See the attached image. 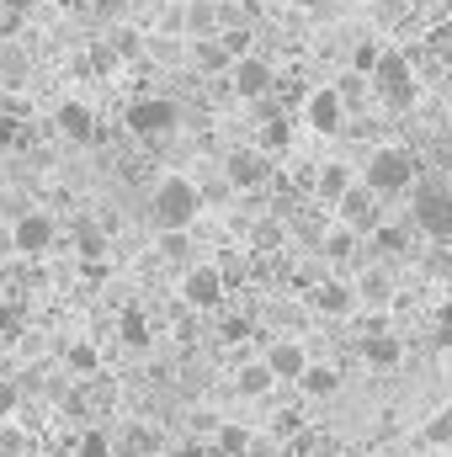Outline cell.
Segmentation results:
<instances>
[{
  "instance_id": "cell-1",
  "label": "cell",
  "mask_w": 452,
  "mask_h": 457,
  "mask_svg": "<svg viewBox=\"0 0 452 457\" xmlns=\"http://www.w3.org/2000/svg\"><path fill=\"white\" fill-rule=\"evenodd\" d=\"M415 176H421V160H415L410 149H394V144H383V149L367 160V176H362V187H367L372 197H399V192H410V187H415Z\"/></svg>"
},
{
  "instance_id": "cell-2",
  "label": "cell",
  "mask_w": 452,
  "mask_h": 457,
  "mask_svg": "<svg viewBox=\"0 0 452 457\" xmlns=\"http://www.w3.org/2000/svg\"><path fill=\"white\" fill-rule=\"evenodd\" d=\"M372 91H378V102L383 107H394V112H405V107H415V75H410V54H399V48H389V54H372Z\"/></svg>"
},
{
  "instance_id": "cell-3",
  "label": "cell",
  "mask_w": 452,
  "mask_h": 457,
  "mask_svg": "<svg viewBox=\"0 0 452 457\" xmlns=\"http://www.w3.org/2000/svg\"><path fill=\"white\" fill-rule=\"evenodd\" d=\"M203 208V192L187 181V176H165L155 187V224L160 228H187Z\"/></svg>"
},
{
  "instance_id": "cell-4",
  "label": "cell",
  "mask_w": 452,
  "mask_h": 457,
  "mask_svg": "<svg viewBox=\"0 0 452 457\" xmlns=\"http://www.w3.org/2000/svg\"><path fill=\"white\" fill-rule=\"evenodd\" d=\"M410 213H415V228H426L431 239H448L452 234V192L442 181H421V176H415Z\"/></svg>"
},
{
  "instance_id": "cell-5",
  "label": "cell",
  "mask_w": 452,
  "mask_h": 457,
  "mask_svg": "<svg viewBox=\"0 0 452 457\" xmlns=\"http://www.w3.org/2000/svg\"><path fill=\"white\" fill-rule=\"evenodd\" d=\"M176 102L171 96H138V102H128V133H138V138H160V133H171L176 128Z\"/></svg>"
},
{
  "instance_id": "cell-6",
  "label": "cell",
  "mask_w": 452,
  "mask_h": 457,
  "mask_svg": "<svg viewBox=\"0 0 452 457\" xmlns=\"http://www.w3.org/2000/svg\"><path fill=\"white\" fill-rule=\"evenodd\" d=\"M229 187H239V192H255V187H266L272 181V160L261 154V149H234L224 165Z\"/></svg>"
},
{
  "instance_id": "cell-7",
  "label": "cell",
  "mask_w": 452,
  "mask_h": 457,
  "mask_svg": "<svg viewBox=\"0 0 452 457\" xmlns=\"http://www.w3.org/2000/svg\"><path fill=\"white\" fill-rule=\"evenodd\" d=\"M272 86H277V75H272L266 59H255V54H239V59H234V91H239V102H255V96H266Z\"/></svg>"
},
{
  "instance_id": "cell-8",
  "label": "cell",
  "mask_w": 452,
  "mask_h": 457,
  "mask_svg": "<svg viewBox=\"0 0 452 457\" xmlns=\"http://www.w3.org/2000/svg\"><path fill=\"white\" fill-rule=\"evenodd\" d=\"M181 298H187L192 309H219V303H224V277H219L213 266H192V271L181 277Z\"/></svg>"
},
{
  "instance_id": "cell-9",
  "label": "cell",
  "mask_w": 452,
  "mask_h": 457,
  "mask_svg": "<svg viewBox=\"0 0 452 457\" xmlns=\"http://www.w3.org/2000/svg\"><path fill=\"white\" fill-rule=\"evenodd\" d=\"M336 208H340V219H346V228H356V234H367V228L378 224V197L356 181V187H346L336 197Z\"/></svg>"
},
{
  "instance_id": "cell-10",
  "label": "cell",
  "mask_w": 452,
  "mask_h": 457,
  "mask_svg": "<svg viewBox=\"0 0 452 457\" xmlns=\"http://www.w3.org/2000/svg\"><path fill=\"white\" fill-rule=\"evenodd\" d=\"M48 245H54V219H48V213H21V219L11 224V250L38 255V250H48Z\"/></svg>"
},
{
  "instance_id": "cell-11",
  "label": "cell",
  "mask_w": 452,
  "mask_h": 457,
  "mask_svg": "<svg viewBox=\"0 0 452 457\" xmlns=\"http://www.w3.org/2000/svg\"><path fill=\"white\" fill-rule=\"evenodd\" d=\"M59 133H64L70 144H91V138H96L91 107H86V102H64V107H59Z\"/></svg>"
},
{
  "instance_id": "cell-12",
  "label": "cell",
  "mask_w": 452,
  "mask_h": 457,
  "mask_svg": "<svg viewBox=\"0 0 452 457\" xmlns=\"http://www.w3.org/2000/svg\"><path fill=\"white\" fill-rule=\"evenodd\" d=\"M304 112H309V128H314V133H336L340 117H346V107H340L336 91H314V96L304 102Z\"/></svg>"
},
{
  "instance_id": "cell-13",
  "label": "cell",
  "mask_w": 452,
  "mask_h": 457,
  "mask_svg": "<svg viewBox=\"0 0 452 457\" xmlns=\"http://www.w3.org/2000/svg\"><path fill=\"white\" fill-rule=\"evenodd\" d=\"M261 361L272 367V378H277V383H282V378L293 383V378L304 372V361H309V356H304V345H298V341H277L266 356H261Z\"/></svg>"
},
{
  "instance_id": "cell-14",
  "label": "cell",
  "mask_w": 452,
  "mask_h": 457,
  "mask_svg": "<svg viewBox=\"0 0 452 457\" xmlns=\"http://www.w3.org/2000/svg\"><path fill=\"white\" fill-rule=\"evenodd\" d=\"M27 70H32V59H27V48H16L11 37H0V86H5V91H16V86H27Z\"/></svg>"
},
{
  "instance_id": "cell-15",
  "label": "cell",
  "mask_w": 452,
  "mask_h": 457,
  "mask_svg": "<svg viewBox=\"0 0 452 457\" xmlns=\"http://www.w3.org/2000/svg\"><path fill=\"white\" fill-rule=\"evenodd\" d=\"M272 383H277V378H272V367H266V361H239V372H234V388H239L245 399H266V394H272Z\"/></svg>"
},
{
  "instance_id": "cell-16",
  "label": "cell",
  "mask_w": 452,
  "mask_h": 457,
  "mask_svg": "<svg viewBox=\"0 0 452 457\" xmlns=\"http://www.w3.org/2000/svg\"><path fill=\"white\" fill-rule=\"evenodd\" d=\"M399 356H405V345L394 341L389 330L362 336V361H367V367H399Z\"/></svg>"
},
{
  "instance_id": "cell-17",
  "label": "cell",
  "mask_w": 452,
  "mask_h": 457,
  "mask_svg": "<svg viewBox=\"0 0 452 457\" xmlns=\"http://www.w3.org/2000/svg\"><path fill=\"white\" fill-rule=\"evenodd\" d=\"M187 59H192L203 75H224L229 64H234L224 54V43H213V37H192V54H187Z\"/></svg>"
},
{
  "instance_id": "cell-18",
  "label": "cell",
  "mask_w": 452,
  "mask_h": 457,
  "mask_svg": "<svg viewBox=\"0 0 452 457\" xmlns=\"http://www.w3.org/2000/svg\"><path fill=\"white\" fill-rule=\"evenodd\" d=\"M351 298H356V293H351L346 282H320V287H314V309H320V314H331V320L351 314Z\"/></svg>"
},
{
  "instance_id": "cell-19",
  "label": "cell",
  "mask_w": 452,
  "mask_h": 457,
  "mask_svg": "<svg viewBox=\"0 0 452 457\" xmlns=\"http://www.w3.org/2000/svg\"><path fill=\"white\" fill-rule=\"evenodd\" d=\"M155 453H160V431H149V426H128L122 442H117V457H155Z\"/></svg>"
},
{
  "instance_id": "cell-20",
  "label": "cell",
  "mask_w": 452,
  "mask_h": 457,
  "mask_svg": "<svg viewBox=\"0 0 452 457\" xmlns=\"http://www.w3.org/2000/svg\"><path fill=\"white\" fill-rule=\"evenodd\" d=\"M293 383H304V394L325 399V394H336V388H340V372H336V367H309V361H304V372H298Z\"/></svg>"
},
{
  "instance_id": "cell-21",
  "label": "cell",
  "mask_w": 452,
  "mask_h": 457,
  "mask_svg": "<svg viewBox=\"0 0 452 457\" xmlns=\"http://www.w3.org/2000/svg\"><path fill=\"white\" fill-rule=\"evenodd\" d=\"M107 239H113V234H107L102 224H91V219H80V224H75V250H80L86 261L107 255Z\"/></svg>"
},
{
  "instance_id": "cell-22",
  "label": "cell",
  "mask_w": 452,
  "mask_h": 457,
  "mask_svg": "<svg viewBox=\"0 0 452 457\" xmlns=\"http://www.w3.org/2000/svg\"><path fill=\"white\" fill-rule=\"evenodd\" d=\"M64 367H70L75 378H96V367H102V356H96V345L75 341L70 351H64Z\"/></svg>"
},
{
  "instance_id": "cell-23",
  "label": "cell",
  "mask_w": 452,
  "mask_h": 457,
  "mask_svg": "<svg viewBox=\"0 0 452 457\" xmlns=\"http://www.w3.org/2000/svg\"><path fill=\"white\" fill-rule=\"evenodd\" d=\"M160 255H165V261H192V239H187V228H165V234H160Z\"/></svg>"
},
{
  "instance_id": "cell-24",
  "label": "cell",
  "mask_w": 452,
  "mask_h": 457,
  "mask_svg": "<svg viewBox=\"0 0 452 457\" xmlns=\"http://www.w3.org/2000/svg\"><path fill=\"white\" fill-rule=\"evenodd\" d=\"M378 250H410V224H372Z\"/></svg>"
},
{
  "instance_id": "cell-25",
  "label": "cell",
  "mask_w": 452,
  "mask_h": 457,
  "mask_svg": "<svg viewBox=\"0 0 452 457\" xmlns=\"http://www.w3.org/2000/svg\"><path fill=\"white\" fill-rule=\"evenodd\" d=\"M346 187H351V170H346V165H325V170H320V192H325L331 203H336Z\"/></svg>"
},
{
  "instance_id": "cell-26",
  "label": "cell",
  "mask_w": 452,
  "mask_h": 457,
  "mask_svg": "<svg viewBox=\"0 0 452 457\" xmlns=\"http://www.w3.org/2000/svg\"><path fill=\"white\" fill-rule=\"evenodd\" d=\"M336 96H340V107H362V96H367V75L356 70V75H346L336 86Z\"/></svg>"
},
{
  "instance_id": "cell-27",
  "label": "cell",
  "mask_w": 452,
  "mask_h": 457,
  "mask_svg": "<svg viewBox=\"0 0 452 457\" xmlns=\"http://www.w3.org/2000/svg\"><path fill=\"white\" fill-rule=\"evenodd\" d=\"M219 447H224V457H245L250 453V431H239V426H219Z\"/></svg>"
},
{
  "instance_id": "cell-28",
  "label": "cell",
  "mask_w": 452,
  "mask_h": 457,
  "mask_svg": "<svg viewBox=\"0 0 452 457\" xmlns=\"http://www.w3.org/2000/svg\"><path fill=\"white\" fill-rule=\"evenodd\" d=\"M113 54L117 59H138V54H144V37H138L133 27H117L113 32Z\"/></svg>"
},
{
  "instance_id": "cell-29",
  "label": "cell",
  "mask_w": 452,
  "mask_h": 457,
  "mask_svg": "<svg viewBox=\"0 0 452 457\" xmlns=\"http://www.w3.org/2000/svg\"><path fill=\"white\" fill-rule=\"evenodd\" d=\"M117 330H122V341H128V345H144V341H149V325H144V314H138V309H128Z\"/></svg>"
},
{
  "instance_id": "cell-30",
  "label": "cell",
  "mask_w": 452,
  "mask_h": 457,
  "mask_svg": "<svg viewBox=\"0 0 452 457\" xmlns=\"http://www.w3.org/2000/svg\"><path fill=\"white\" fill-rule=\"evenodd\" d=\"M219 43H224V54H229V59H239V54H250V21H239V27H229V32L219 37Z\"/></svg>"
},
{
  "instance_id": "cell-31",
  "label": "cell",
  "mask_w": 452,
  "mask_h": 457,
  "mask_svg": "<svg viewBox=\"0 0 452 457\" xmlns=\"http://www.w3.org/2000/svg\"><path fill=\"white\" fill-rule=\"evenodd\" d=\"M261 138H266V149H288V138H293V128H288V117H266V133H261Z\"/></svg>"
},
{
  "instance_id": "cell-32",
  "label": "cell",
  "mask_w": 452,
  "mask_h": 457,
  "mask_svg": "<svg viewBox=\"0 0 452 457\" xmlns=\"http://www.w3.org/2000/svg\"><path fill=\"white\" fill-rule=\"evenodd\" d=\"M75 457H113V442H107L102 431H86V436L75 442Z\"/></svg>"
},
{
  "instance_id": "cell-33",
  "label": "cell",
  "mask_w": 452,
  "mask_h": 457,
  "mask_svg": "<svg viewBox=\"0 0 452 457\" xmlns=\"http://www.w3.org/2000/svg\"><path fill=\"white\" fill-rule=\"evenodd\" d=\"M351 250H356V228H340V234L325 239V255H331V261H346Z\"/></svg>"
},
{
  "instance_id": "cell-34",
  "label": "cell",
  "mask_w": 452,
  "mask_h": 457,
  "mask_svg": "<svg viewBox=\"0 0 452 457\" xmlns=\"http://www.w3.org/2000/svg\"><path fill=\"white\" fill-rule=\"evenodd\" d=\"M452 442V410H442L431 426H426V447H448Z\"/></svg>"
},
{
  "instance_id": "cell-35",
  "label": "cell",
  "mask_w": 452,
  "mask_h": 457,
  "mask_svg": "<svg viewBox=\"0 0 452 457\" xmlns=\"http://www.w3.org/2000/svg\"><path fill=\"white\" fill-rule=\"evenodd\" d=\"M356 293H362L372 309H383V303H389V282H383V277H362V287H356Z\"/></svg>"
},
{
  "instance_id": "cell-36",
  "label": "cell",
  "mask_w": 452,
  "mask_h": 457,
  "mask_svg": "<svg viewBox=\"0 0 452 457\" xmlns=\"http://www.w3.org/2000/svg\"><path fill=\"white\" fill-rule=\"evenodd\" d=\"M21 314H27L21 303H5V309H0V336H21V330H27V320H21Z\"/></svg>"
},
{
  "instance_id": "cell-37",
  "label": "cell",
  "mask_w": 452,
  "mask_h": 457,
  "mask_svg": "<svg viewBox=\"0 0 452 457\" xmlns=\"http://www.w3.org/2000/svg\"><path fill=\"white\" fill-rule=\"evenodd\" d=\"M27 453V436L16 426H0V457H21Z\"/></svg>"
},
{
  "instance_id": "cell-38",
  "label": "cell",
  "mask_w": 452,
  "mask_h": 457,
  "mask_svg": "<svg viewBox=\"0 0 452 457\" xmlns=\"http://www.w3.org/2000/svg\"><path fill=\"white\" fill-rule=\"evenodd\" d=\"M255 245H261V250H277V245H282V224H272V219L255 224Z\"/></svg>"
},
{
  "instance_id": "cell-39",
  "label": "cell",
  "mask_w": 452,
  "mask_h": 457,
  "mask_svg": "<svg viewBox=\"0 0 452 457\" xmlns=\"http://www.w3.org/2000/svg\"><path fill=\"white\" fill-rule=\"evenodd\" d=\"M16 138H27V128L16 122V112H5L0 117V144H16Z\"/></svg>"
},
{
  "instance_id": "cell-40",
  "label": "cell",
  "mask_w": 452,
  "mask_h": 457,
  "mask_svg": "<svg viewBox=\"0 0 452 457\" xmlns=\"http://www.w3.org/2000/svg\"><path fill=\"white\" fill-rule=\"evenodd\" d=\"M16 404H21V388H16V383H5V378H0V415H11V410H16Z\"/></svg>"
},
{
  "instance_id": "cell-41",
  "label": "cell",
  "mask_w": 452,
  "mask_h": 457,
  "mask_svg": "<svg viewBox=\"0 0 452 457\" xmlns=\"http://www.w3.org/2000/svg\"><path fill=\"white\" fill-rule=\"evenodd\" d=\"M309 442V457H340V442H320V436H304Z\"/></svg>"
},
{
  "instance_id": "cell-42",
  "label": "cell",
  "mask_w": 452,
  "mask_h": 457,
  "mask_svg": "<svg viewBox=\"0 0 452 457\" xmlns=\"http://www.w3.org/2000/svg\"><path fill=\"white\" fill-rule=\"evenodd\" d=\"M91 64H96V70H113V64H117L113 43H102V48H91Z\"/></svg>"
},
{
  "instance_id": "cell-43",
  "label": "cell",
  "mask_w": 452,
  "mask_h": 457,
  "mask_svg": "<svg viewBox=\"0 0 452 457\" xmlns=\"http://www.w3.org/2000/svg\"><path fill=\"white\" fill-rule=\"evenodd\" d=\"M272 431H277V436H293V431H298V415H293V410H288V415H277V420H272Z\"/></svg>"
},
{
  "instance_id": "cell-44",
  "label": "cell",
  "mask_w": 452,
  "mask_h": 457,
  "mask_svg": "<svg viewBox=\"0 0 452 457\" xmlns=\"http://www.w3.org/2000/svg\"><path fill=\"white\" fill-rule=\"evenodd\" d=\"M128 11V0H96V16H122Z\"/></svg>"
},
{
  "instance_id": "cell-45",
  "label": "cell",
  "mask_w": 452,
  "mask_h": 457,
  "mask_svg": "<svg viewBox=\"0 0 452 457\" xmlns=\"http://www.w3.org/2000/svg\"><path fill=\"white\" fill-rule=\"evenodd\" d=\"M372 54H378V48H372V43H367V48H356V59H351V64H356V70H362V75H367V70H372Z\"/></svg>"
},
{
  "instance_id": "cell-46",
  "label": "cell",
  "mask_w": 452,
  "mask_h": 457,
  "mask_svg": "<svg viewBox=\"0 0 452 457\" xmlns=\"http://www.w3.org/2000/svg\"><path fill=\"white\" fill-rule=\"evenodd\" d=\"M0 5H5V11H16V16H27V11H32V0H0Z\"/></svg>"
},
{
  "instance_id": "cell-47",
  "label": "cell",
  "mask_w": 452,
  "mask_h": 457,
  "mask_svg": "<svg viewBox=\"0 0 452 457\" xmlns=\"http://www.w3.org/2000/svg\"><path fill=\"white\" fill-rule=\"evenodd\" d=\"M171 457H203V442H187V447H176Z\"/></svg>"
},
{
  "instance_id": "cell-48",
  "label": "cell",
  "mask_w": 452,
  "mask_h": 457,
  "mask_svg": "<svg viewBox=\"0 0 452 457\" xmlns=\"http://www.w3.org/2000/svg\"><path fill=\"white\" fill-rule=\"evenodd\" d=\"M0 255H11V228H0Z\"/></svg>"
},
{
  "instance_id": "cell-49",
  "label": "cell",
  "mask_w": 452,
  "mask_h": 457,
  "mask_svg": "<svg viewBox=\"0 0 452 457\" xmlns=\"http://www.w3.org/2000/svg\"><path fill=\"white\" fill-rule=\"evenodd\" d=\"M128 5H165V0H128Z\"/></svg>"
}]
</instances>
